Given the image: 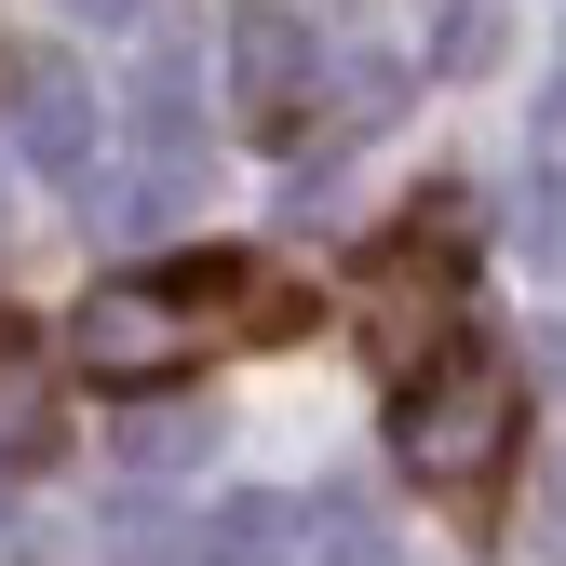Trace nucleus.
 <instances>
[{"mask_svg":"<svg viewBox=\"0 0 566 566\" xmlns=\"http://www.w3.org/2000/svg\"><path fill=\"white\" fill-rule=\"evenodd\" d=\"M526 446V378L500 365V350L446 337L432 365H405V405H391V459L432 485V500H485V485L513 472Z\"/></svg>","mask_w":566,"mask_h":566,"instance_id":"nucleus-1","label":"nucleus"},{"mask_svg":"<svg viewBox=\"0 0 566 566\" xmlns=\"http://www.w3.org/2000/svg\"><path fill=\"white\" fill-rule=\"evenodd\" d=\"M459 243H472V189H432V202L365 256V350H378L391 378L432 365V350L459 337Z\"/></svg>","mask_w":566,"mask_h":566,"instance_id":"nucleus-2","label":"nucleus"},{"mask_svg":"<svg viewBox=\"0 0 566 566\" xmlns=\"http://www.w3.org/2000/svg\"><path fill=\"white\" fill-rule=\"evenodd\" d=\"M67 365H82L95 391H122V405H149V391H176L202 365V324L163 297V283H95V297L67 311Z\"/></svg>","mask_w":566,"mask_h":566,"instance_id":"nucleus-3","label":"nucleus"},{"mask_svg":"<svg viewBox=\"0 0 566 566\" xmlns=\"http://www.w3.org/2000/svg\"><path fill=\"white\" fill-rule=\"evenodd\" d=\"M311 82H324L311 28L283 14V0H243V14H230V95H243V122L270 135V149H283L297 122H311Z\"/></svg>","mask_w":566,"mask_h":566,"instance_id":"nucleus-4","label":"nucleus"},{"mask_svg":"<svg viewBox=\"0 0 566 566\" xmlns=\"http://www.w3.org/2000/svg\"><path fill=\"white\" fill-rule=\"evenodd\" d=\"M163 297L202 324V350H217V337H297V324H311V283H283V270H256V256H176Z\"/></svg>","mask_w":566,"mask_h":566,"instance_id":"nucleus-5","label":"nucleus"},{"mask_svg":"<svg viewBox=\"0 0 566 566\" xmlns=\"http://www.w3.org/2000/svg\"><path fill=\"white\" fill-rule=\"evenodd\" d=\"M14 149L41 176H95V95L67 82L54 54H14Z\"/></svg>","mask_w":566,"mask_h":566,"instance_id":"nucleus-6","label":"nucleus"},{"mask_svg":"<svg viewBox=\"0 0 566 566\" xmlns=\"http://www.w3.org/2000/svg\"><path fill=\"white\" fill-rule=\"evenodd\" d=\"M0 459H54V378H41V324L0 297Z\"/></svg>","mask_w":566,"mask_h":566,"instance_id":"nucleus-7","label":"nucleus"},{"mask_svg":"<svg viewBox=\"0 0 566 566\" xmlns=\"http://www.w3.org/2000/svg\"><path fill=\"white\" fill-rule=\"evenodd\" d=\"M297 553H311L297 500H217L189 526V566H297Z\"/></svg>","mask_w":566,"mask_h":566,"instance_id":"nucleus-8","label":"nucleus"},{"mask_svg":"<svg viewBox=\"0 0 566 566\" xmlns=\"http://www.w3.org/2000/svg\"><path fill=\"white\" fill-rule=\"evenodd\" d=\"M135 135H149V163H163V176H189V67H176V54L135 67Z\"/></svg>","mask_w":566,"mask_h":566,"instance_id":"nucleus-9","label":"nucleus"},{"mask_svg":"<svg viewBox=\"0 0 566 566\" xmlns=\"http://www.w3.org/2000/svg\"><path fill=\"white\" fill-rule=\"evenodd\" d=\"M122 446H135V472H189L202 446H217V418H189L176 391H149V418H135V432H122Z\"/></svg>","mask_w":566,"mask_h":566,"instance_id":"nucleus-10","label":"nucleus"},{"mask_svg":"<svg viewBox=\"0 0 566 566\" xmlns=\"http://www.w3.org/2000/svg\"><path fill=\"white\" fill-rule=\"evenodd\" d=\"M95 526H108V553H122V566H189V539H176V526H163L149 500H108Z\"/></svg>","mask_w":566,"mask_h":566,"instance_id":"nucleus-11","label":"nucleus"},{"mask_svg":"<svg viewBox=\"0 0 566 566\" xmlns=\"http://www.w3.org/2000/svg\"><path fill=\"white\" fill-rule=\"evenodd\" d=\"M67 14H108V28H122V14H135V0H67Z\"/></svg>","mask_w":566,"mask_h":566,"instance_id":"nucleus-12","label":"nucleus"}]
</instances>
